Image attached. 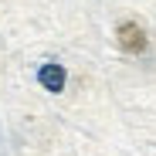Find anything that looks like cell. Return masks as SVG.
<instances>
[{"label": "cell", "instance_id": "6da1fadb", "mask_svg": "<svg viewBox=\"0 0 156 156\" xmlns=\"http://www.w3.org/2000/svg\"><path fill=\"white\" fill-rule=\"evenodd\" d=\"M115 41H119V48L126 51V55H143L146 44H149L143 24H136V20H122L119 27H115Z\"/></svg>", "mask_w": 156, "mask_h": 156}, {"label": "cell", "instance_id": "7a4b0ae2", "mask_svg": "<svg viewBox=\"0 0 156 156\" xmlns=\"http://www.w3.org/2000/svg\"><path fill=\"white\" fill-rule=\"evenodd\" d=\"M37 82H41V88H48V92H61L65 82H68V71H65V65L48 61V65H41V71H37Z\"/></svg>", "mask_w": 156, "mask_h": 156}]
</instances>
